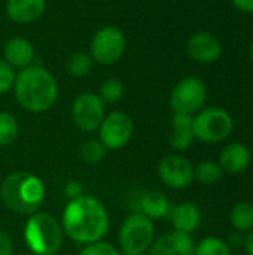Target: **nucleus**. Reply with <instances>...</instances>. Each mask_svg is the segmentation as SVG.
<instances>
[{
  "mask_svg": "<svg viewBox=\"0 0 253 255\" xmlns=\"http://www.w3.org/2000/svg\"><path fill=\"white\" fill-rule=\"evenodd\" d=\"M34 46L25 37H10L3 45V60L13 69H25L34 63Z\"/></svg>",
  "mask_w": 253,
  "mask_h": 255,
  "instance_id": "2eb2a0df",
  "label": "nucleus"
},
{
  "mask_svg": "<svg viewBox=\"0 0 253 255\" xmlns=\"http://www.w3.org/2000/svg\"><path fill=\"white\" fill-rule=\"evenodd\" d=\"M13 94L27 112L43 114L55 105L58 85L49 70L40 64H31L16 73Z\"/></svg>",
  "mask_w": 253,
  "mask_h": 255,
  "instance_id": "f03ea898",
  "label": "nucleus"
},
{
  "mask_svg": "<svg viewBox=\"0 0 253 255\" xmlns=\"http://www.w3.org/2000/svg\"><path fill=\"white\" fill-rule=\"evenodd\" d=\"M16 72L4 60H0V96L9 93L13 88Z\"/></svg>",
  "mask_w": 253,
  "mask_h": 255,
  "instance_id": "cd10ccee",
  "label": "nucleus"
},
{
  "mask_svg": "<svg viewBox=\"0 0 253 255\" xmlns=\"http://www.w3.org/2000/svg\"><path fill=\"white\" fill-rule=\"evenodd\" d=\"M248 255H253V230H251L249 233H246V239H245V247Z\"/></svg>",
  "mask_w": 253,
  "mask_h": 255,
  "instance_id": "473e14b6",
  "label": "nucleus"
},
{
  "mask_svg": "<svg viewBox=\"0 0 253 255\" xmlns=\"http://www.w3.org/2000/svg\"><path fill=\"white\" fill-rule=\"evenodd\" d=\"M127 49V39L122 30L113 25L101 27L95 31L89 45V55L103 66L118 63Z\"/></svg>",
  "mask_w": 253,
  "mask_h": 255,
  "instance_id": "6e6552de",
  "label": "nucleus"
},
{
  "mask_svg": "<svg viewBox=\"0 0 253 255\" xmlns=\"http://www.w3.org/2000/svg\"><path fill=\"white\" fill-rule=\"evenodd\" d=\"M245 239H246V233H242L239 230H233L228 238H227V245L230 248H234V250H239V248H243L245 247Z\"/></svg>",
  "mask_w": 253,
  "mask_h": 255,
  "instance_id": "c756f323",
  "label": "nucleus"
},
{
  "mask_svg": "<svg viewBox=\"0 0 253 255\" xmlns=\"http://www.w3.org/2000/svg\"><path fill=\"white\" fill-rule=\"evenodd\" d=\"M46 188L43 181L30 172L10 173L0 187V200L18 215H33L39 212L45 202Z\"/></svg>",
  "mask_w": 253,
  "mask_h": 255,
  "instance_id": "7ed1b4c3",
  "label": "nucleus"
},
{
  "mask_svg": "<svg viewBox=\"0 0 253 255\" xmlns=\"http://www.w3.org/2000/svg\"><path fill=\"white\" fill-rule=\"evenodd\" d=\"M195 136L192 130V117L183 114H173L169 145L174 151H186L194 143Z\"/></svg>",
  "mask_w": 253,
  "mask_h": 255,
  "instance_id": "a211bd4d",
  "label": "nucleus"
},
{
  "mask_svg": "<svg viewBox=\"0 0 253 255\" xmlns=\"http://www.w3.org/2000/svg\"><path fill=\"white\" fill-rule=\"evenodd\" d=\"M125 87L118 78H109L101 82L98 88V97L103 100V103H116L124 97Z\"/></svg>",
  "mask_w": 253,
  "mask_h": 255,
  "instance_id": "393cba45",
  "label": "nucleus"
},
{
  "mask_svg": "<svg viewBox=\"0 0 253 255\" xmlns=\"http://www.w3.org/2000/svg\"><path fill=\"white\" fill-rule=\"evenodd\" d=\"M230 223L234 230L249 233L253 230V203L240 202L230 212Z\"/></svg>",
  "mask_w": 253,
  "mask_h": 255,
  "instance_id": "aec40b11",
  "label": "nucleus"
},
{
  "mask_svg": "<svg viewBox=\"0 0 253 255\" xmlns=\"http://www.w3.org/2000/svg\"><path fill=\"white\" fill-rule=\"evenodd\" d=\"M224 170L219 163L212 160H204L194 167V179L201 185H215L222 179Z\"/></svg>",
  "mask_w": 253,
  "mask_h": 255,
  "instance_id": "412c9836",
  "label": "nucleus"
},
{
  "mask_svg": "<svg viewBox=\"0 0 253 255\" xmlns=\"http://www.w3.org/2000/svg\"><path fill=\"white\" fill-rule=\"evenodd\" d=\"M0 255H13V241L4 230H0Z\"/></svg>",
  "mask_w": 253,
  "mask_h": 255,
  "instance_id": "7c9ffc66",
  "label": "nucleus"
},
{
  "mask_svg": "<svg viewBox=\"0 0 253 255\" xmlns=\"http://www.w3.org/2000/svg\"><path fill=\"white\" fill-rule=\"evenodd\" d=\"M219 166L225 173L240 175L246 172L252 163V152L248 145L234 142L227 145L219 154Z\"/></svg>",
  "mask_w": 253,
  "mask_h": 255,
  "instance_id": "4468645a",
  "label": "nucleus"
},
{
  "mask_svg": "<svg viewBox=\"0 0 253 255\" xmlns=\"http://www.w3.org/2000/svg\"><path fill=\"white\" fill-rule=\"evenodd\" d=\"M249 52H251V58H252V61H253V40H252V43H251V48H249Z\"/></svg>",
  "mask_w": 253,
  "mask_h": 255,
  "instance_id": "72a5a7b5",
  "label": "nucleus"
},
{
  "mask_svg": "<svg viewBox=\"0 0 253 255\" xmlns=\"http://www.w3.org/2000/svg\"><path fill=\"white\" fill-rule=\"evenodd\" d=\"M46 9V0H7L4 10L10 21L30 24L39 19Z\"/></svg>",
  "mask_w": 253,
  "mask_h": 255,
  "instance_id": "f3484780",
  "label": "nucleus"
},
{
  "mask_svg": "<svg viewBox=\"0 0 253 255\" xmlns=\"http://www.w3.org/2000/svg\"><path fill=\"white\" fill-rule=\"evenodd\" d=\"M192 130L195 139L200 142L219 143L231 136L234 130V120L224 108H203L192 117Z\"/></svg>",
  "mask_w": 253,
  "mask_h": 255,
  "instance_id": "39448f33",
  "label": "nucleus"
},
{
  "mask_svg": "<svg viewBox=\"0 0 253 255\" xmlns=\"http://www.w3.org/2000/svg\"><path fill=\"white\" fill-rule=\"evenodd\" d=\"M79 255H122L118 248H115L112 244H107L104 241L100 242H94V244H88L84 245V248L81 250Z\"/></svg>",
  "mask_w": 253,
  "mask_h": 255,
  "instance_id": "bb28decb",
  "label": "nucleus"
},
{
  "mask_svg": "<svg viewBox=\"0 0 253 255\" xmlns=\"http://www.w3.org/2000/svg\"><path fill=\"white\" fill-rule=\"evenodd\" d=\"M134 206H136V212L148 217L152 221L169 218L173 208L169 199L161 191H142L137 196Z\"/></svg>",
  "mask_w": 253,
  "mask_h": 255,
  "instance_id": "dca6fc26",
  "label": "nucleus"
},
{
  "mask_svg": "<svg viewBox=\"0 0 253 255\" xmlns=\"http://www.w3.org/2000/svg\"><path fill=\"white\" fill-rule=\"evenodd\" d=\"M61 227L64 235L76 244L100 242L109 232V214L98 199L84 194L69 200L61 215Z\"/></svg>",
  "mask_w": 253,
  "mask_h": 255,
  "instance_id": "f257e3e1",
  "label": "nucleus"
},
{
  "mask_svg": "<svg viewBox=\"0 0 253 255\" xmlns=\"http://www.w3.org/2000/svg\"><path fill=\"white\" fill-rule=\"evenodd\" d=\"M157 172L161 182L171 190H185L194 181L192 164L185 157L176 154L161 158Z\"/></svg>",
  "mask_w": 253,
  "mask_h": 255,
  "instance_id": "9b49d317",
  "label": "nucleus"
},
{
  "mask_svg": "<svg viewBox=\"0 0 253 255\" xmlns=\"http://www.w3.org/2000/svg\"><path fill=\"white\" fill-rule=\"evenodd\" d=\"M118 241L122 254L142 255L155 241V224L148 217L133 212L124 220Z\"/></svg>",
  "mask_w": 253,
  "mask_h": 255,
  "instance_id": "423d86ee",
  "label": "nucleus"
},
{
  "mask_svg": "<svg viewBox=\"0 0 253 255\" xmlns=\"http://www.w3.org/2000/svg\"><path fill=\"white\" fill-rule=\"evenodd\" d=\"M24 241L33 254L57 255L64 242L61 223L54 215L36 212L24 226Z\"/></svg>",
  "mask_w": 253,
  "mask_h": 255,
  "instance_id": "20e7f679",
  "label": "nucleus"
},
{
  "mask_svg": "<svg viewBox=\"0 0 253 255\" xmlns=\"http://www.w3.org/2000/svg\"><path fill=\"white\" fill-rule=\"evenodd\" d=\"M18 133H19V126H18L16 118L10 112L1 111L0 112V146L1 148L10 146L16 140Z\"/></svg>",
  "mask_w": 253,
  "mask_h": 255,
  "instance_id": "5701e85b",
  "label": "nucleus"
},
{
  "mask_svg": "<svg viewBox=\"0 0 253 255\" xmlns=\"http://www.w3.org/2000/svg\"><path fill=\"white\" fill-rule=\"evenodd\" d=\"M231 3L240 12H245V13H252L253 12V0H231Z\"/></svg>",
  "mask_w": 253,
  "mask_h": 255,
  "instance_id": "2f4dec72",
  "label": "nucleus"
},
{
  "mask_svg": "<svg viewBox=\"0 0 253 255\" xmlns=\"http://www.w3.org/2000/svg\"><path fill=\"white\" fill-rule=\"evenodd\" d=\"M207 100V87L197 76H186L176 84L170 94V108L173 114L194 117Z\"/></svg>",
  "mask_w": 253,
  "mask_h": 255,
  "instance_id": "0eeeda50",
  "label": "nucleus"
},
{
  "mask_svg": "<svg viewBox=\"0 0 253 255\" xmlns=\"http://www.w3.org/2000/svg\"><path fill=\"white\" fill-rule=\"evenodd\" d=\"M169 218L176 232L191 235L200 226L201 212L197 205H194L191 202H183V203H179L171 208Z\"/></svg>",
  "mask_w": 253,
  "mask_h": 255,
  "instance_id": "6ab92c4d",
  "label": "nucleus"
},
{
  "mask_svg": "<svg viewBox=\"0 0 253 255\" xmlns=\"http://www.w3.org/2000/svg\"><path fill=\"white\" fill-rule=\"evenodd\" d=\"M64 194L69 200H75V199L84 196V187L79 181H70L64 187Z\"/></svg>",
  "mask_w": 253,
  "mask_h": 255,
  "instance_id": "c85d7f7f",
  "label": "nucleus"
},
{
  "mask_svg": "<svg viewBox=\"0 0 253 255\" xmlns=\"http://www.w3.org/2000/svg\"><path fill=\"white\" fill-rule=\"evenodd\" d=\"M94 60L86 52H75L66 63V70L72 78H85L91 73Z\"/></svg>",
  "mask_w": 253,
  "mask_h": 255,
  "instance_id": "4be33fe9",
  "label": "nucleus"
},
{
  "mask_svg": "<svg viewBox=\"0 0 253 255\" xmlns=\"http://www.w3.org/2000/svg\"><path fill=\"white\" fill-rule=\"evenodd\" d=\"M81 158L88 164H98L107 155V148L97 139H89L84 142L79 148Z\"/></svg>",
  "mask_w": 253,
  "mask_h": 255,
  "instance_id": "b1692460",
  "label": "nucleus"
},
{
  "mask_svg": "<svg viewBox=\"0 0 253 255\" xmlns=\"http://www.w3.org/2000/svg\"><path fill=\"white\" fill-rule=\"evenodd\" d=\"M133 131L134 124L131 117L122 111H113L107 114L100 124L98 140L107 148V151H118L130 143Z\"/></svg>",
  "mask_w": 253,
  "mask_h": 255,
  "instance_id": "1a4fd4ad",
  "label": "nucleus"
},
{
  "mask_svg": "<svg viewBox=\"0 0 253 255\" xmlns=\"http://www.w3.org/2000/svg\"><path fill=\"white\" fill-rule=\"evenodd\" d=\"M148 251L149 255H194L195 242L191 235L173 230L155 239Z\"/></svg>",
  "mask_w": 253,
  "mask_h": 255,
  "instance_id": "ddd939ff",
  "label": "nucleus"
},
{
  "mask_svg": "<svg viewBox=\"0 0 253 255\" xmlns=\"http://www.w3.org/2000/svg\"><path fill=\"white\" fill-rule=\"evenodd\" d=\"M186 52L194 61L210 64L222 55V43L210 31H197L188 39Z\"/></svg>",
  "mask_w": 253,
  "mask_h": 255,
  "instance_id": "f8f14e48",
  "label": "nucleus"
},
{
  "mask_svg": "<svg viewBox=\"0 0 253 255\" xmlns=\"http://www.w3.org/2000/svg\"><path fill=\"white\" fill-rule=\"evenodd\" d=\"M194 255H231V248L221 238L209 236L195 245Z\"/></svg>",
  "mask_w": 253,
  "mask_h": 255,
  "instance_id": "a878e982",
  "label": "nucleus"
},
{
  "mask_svg": "<svg viewBox=\"0 0 253 255\" xmlns=\"http://www.w3.org/2000/svg\"><path fill=\"white\" fill-rule=\"evenodd\" d=\"M106 117V106L97 93H82L72 105V120L75 126L85 133L98 130Z\"/></svg>",
  "mask_w": 253,
  "mask_h": 255,
  "instance_id": "9d476101",
  "label": "nucleus"
}]
</instances>
